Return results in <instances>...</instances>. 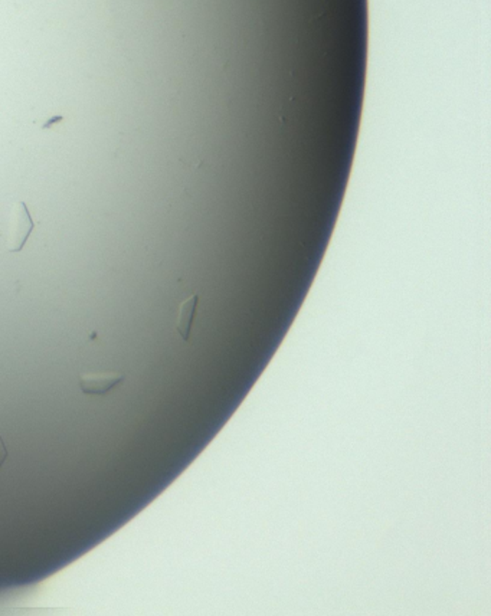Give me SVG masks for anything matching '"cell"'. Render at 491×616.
I'll list each match as a JSON object with an SVG mask.
<instances>
[{"label":"cell","mask_w":491,"mask_h":616,"mask_svg":"<svg viewBox=\"0 0 491 616\" xmlns=\"http://www.w3.org/2000/svg\"><path fill=\"white\" fill-rule=\"evenodd\" d=\"M33 228L35 224L32 221V216L29 213L26 203L18 202L12 213V225L8 238V250L13 253L20 252L25 248V243L28 242Z\"/></svg>","instance_id":"obj_1"},{"label":"cell","mask_w":491,"mask_h":616,"mask_svg":"<svg viewBox=\"0 0 491 616\" xmlns=\"http://www.w3.org/2000/svg\"><path fill=\"white\" fill-rule=\"evenodd\" d=\"M6 458H8V449H6V445L4 442V438L0 437V468H2V465L5 464Z\"/></svg>","instance_id":"obj_4"},{"label":"cell","mask_w":491,"mask_h":616,"mask_svg":"<svg viewBox=\"0 0 491 616\" xmlns=\"http://www.w3.org/2000/svg\"><path fill=\"white\" fill-rule=\"evenodd\" d=\"M198 301H199V297L196 294H193L181 304L179 315H178V321H176V332L181 334V337L183 340H189L196 307H198Z\"/></svg>","instance_id":"obj_3"},{"label":"cell","mask_w":491,"mask_h":616,"mask_svg":"<svg viewBox=\"0 0 491 616\" xmlns=\"http://www.w3.org/2000/svg\"><path fill=\"white\" fill-rule=\"evenodd\" d=\"M63 120V117L62 116H55V117H52V119H49L47 123H44L42 124V128L44 130H47V128H51L54 124H56V123H61Z\"/></svg>","instance_id":"obj_5"},{"label":"cell","mask_w":491,"mask_h":616,"mask_svg":"<svg viewBox=\"0 0 491 616\" xmlns=\"http://www.w3.org/2000/svg\"><path fill=\"white\" fill-rule=\"evenodd\" d=\"M123 380V373H87L80 378V389L85 394H105Z\"/></svg>","instance_id":"obj_2"}]
</instances>
